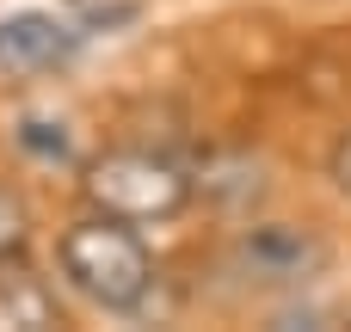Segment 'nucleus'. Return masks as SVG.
<instances>
[{
    "instance_id": "nucleus-1",
    "label": "nucleus",
    "mask_w": 351,
    "mask_h": 332,
    "mask_svg": "<svg viewBox=\"0 0 351 332\" xmlns=\"http://www.w3.org/2000/svg\"><path fill=\"white\" fill-rule=\"evenodd\" d=\"M62 277L99 302V308H136L154 283V259L148 246L136 240V222H117V216H93V222H74L62 234Z\"/></svg>"
},
{
    "instance_id": "nucleus-2",
    "label": "nucleus",
    "mask_w": 351,
    "mask_h": 332,
    "mask_svg": "<svg viewBox=\"0 0 351 332\" xmlns=\"http://www.w3.org/2000/svg\"><path fill=\"white\" fill-rule=\"evenodd\" d=\"M80 191L99 216H117V222H167L191 203V179L167 154H142V148H117L93 160Z\"/></svg>"
},
{
    "instance_id": "nucleus-3",
    "label": "nucleus",
    "mask_w": 351,
    "mask_h": 332,
    "mask_svg": "<svg viewBox=\"0 0 351 332\" xmlns=\"http://www.w3.org/2000/svg\"><path fill=\"white\" fill-rule=\"evenodd\" d=\"M80 31L49 18V12H12L0 18V74H43L74 55Z\"/></svg>"
},
{
    "instance_id": "nucleus-4",
    "label": "nucleus",
    "mask_w": 351,
    "mask_h": 332,
    "mask_svg": "<svg viewBox=\"0 0 351 332\" xmlns=\"http://www.w3.org/2000/svg\"><path fill=\"white\" fill-rule=\"evenodd\" d=\"M0 308H6V320H12V327H56V320H62V308H56L49 283H43V277H31L19 253H0Z\"/></svg>"
},
{
    "instance_id": "nucleus-5",
    "label": "nucleus",
    "mask_w": 351,
    "mask_h": 332,
    "mask_svg": "<svg viewBox=\"0 0 351 332\" xmlns=\"http://www.w3.org/2000/svg\"><path fill=\"white\" fill-rule=\"evenodd\" d=\"M247 259L265 271V277H302V271H315L321 265V246L302 234V228H284V222H271V228H259L253 240H247Z\"/></svg>"
},
{
    "instance_id": "nucleus-6",
    "label": "nucleus",
    "mask_w": 351,
    "mask_h": 332,
    "mask_svg": "<svg viewBox=\"0 0 351 332\" xmlns=\"http://www.w3.org/2000/svg\"><path fill=\"white\" fill-rule=\"evenodd\" d=\"M25 240H31V209L19 191L0 185V253H25Z\"/></svg>"
},
{
    "instance_id": "nucleus-7",
    "label": "nucleus",
    "mask_w": 351,
    "mask_h": 332,
    "mask_svg": "<svg viewBox=\"0 0 351 332\" xmlns=\"http://www.w3.org/2000/svg\"><path fill=\"white\" fill-rule=\"evenodd\" d=\"M19 142H25L31 154H43V160H68V136H62V129L49 136V123H25V129H19Z\"/></svg>"
},
{
    "instance_id": "nucleus-8",
    "label": "nucleus",
    "mask_w": 351,
    "mask_h": 332,
    "mask_svg": "<svg viewBox=\"0 0 351 332\" xmlns=\"http://www.w3.org/2000/svg\"><path fill=\"white\" fill-rule=\"evenodd\" d=\"M333 185H339V191L351 197V136L339 142V148H333Z\"/></svg>"
}]
</instances>
